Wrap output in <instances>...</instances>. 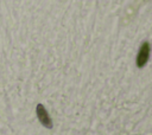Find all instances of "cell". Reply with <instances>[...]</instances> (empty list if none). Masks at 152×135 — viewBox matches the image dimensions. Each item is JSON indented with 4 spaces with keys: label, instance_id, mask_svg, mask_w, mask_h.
I'll return each mask as SVG.
<instances>
[{
    "label": "cell",
    "instance_id": "1",
    "mask_svg": "<svg viewBox=\"0 0 152 135\" xmlns=\"http://www.w3.org/2000/svg\"><path fill=\"white\" fill-rule=\"evenodd\" d=\"M36 114H37V117H38L39 122L45 128H48V129H51L52 128V120H51L49 112L46 111V109H45V107L43 104H40V103L37 104V107H36Z\"/></svg>",
    "mask_w": 152,
    "mask_h": 135
},
{
    "label": "cell",
    "instance_id": "2",
    "mask_svg": "<svg viewBox=\"0 0 152 135\" xmlns=\"http://www.w3.org/2000/svg\"><path fill=\"white\" fill-rule=\"evenodd\" d=\"M148 57H150V44L147 41H145V43L141 44V46L139 49V52L137 54V66L142 68L147 63Z\"/></svg>",
    "mask_w": 152,
    "mask_h": 135
}]
</instances>
